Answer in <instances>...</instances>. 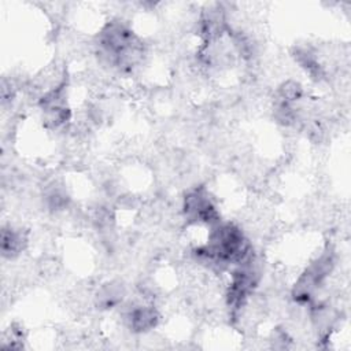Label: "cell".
Returning a JSON list of instances; mask_svg holds the SVG:
<instances>
[{
  "label": "cell",
  "mask_w": 351,
  "mask_h": 351,
  "mask_svg": "<svg viewBox=\"0 0 351 351\" xmlns=\"http://www.w3.org/2000/svg\"><path fill=\"white\" fill-rule=\"evenodd\" d=\"M96 45L101 60L119 71H132L143 60V41L121 21L106 23L99 32Z\"/></svg>",
  "instance_id": "1"
},
{
  "label": "cell",
  "mask_w": 351,
  "mask_h": 351,
  "mask_svg": "<svg viewBox=\"0 0 351 351\" xmlns=\"http://www.w3.org/2000/svg\"><path fill=\"white\" fill-rule=\"evenodd\" d=\"M251 254V245L240 228L221 221L211 226L207 243L196 248L200 261L217 267L237 266Z\"/></svg>",
  "instance_id": "2"
},
{
  "label": "cell",
  "mask_w": 351,
  "mask_h": 351,
  "mask_svg": "<svg viewBox=\"0 0 351 351\" xmlns=\"http://www.w3.org/2000/svg\"><path fill=\"white\" fill-rule=\"evenodd\" d=\"M335 267V251L332 247H326L321 255L313 261L306 270L296 280L292 296L295 302L300 304H311L315 293L325 284L326 278Z\"/></svg>",
  "instance_id": "3"
},
{
  "label": "cell",
  "mask_w": 351,
  "mask_h": 351,
  "mask_svg": "<svg viewBox=\"0 0 351 351\" xmlns=\"http://www.w3.org/2000/svg\"><path fill=\"white\" fill-rule=\"evenodd\" d=\"M182 211L188 222L213 226L219 222L217 206L204 186L189 191L184 197Z\"/></svg>",
  "instance_id": "4"
},
{
  "label": "cell",
  "mask_w": 351,
  "mask_h": 351,
  "mask_svg": "<svg viewBox=\"0 0 351 351\" xmlns=\"http://www.w3.org/2000/svg\"><path fill=\"white\" fill-rule=\"evenodd\" d=\"M40 110L43 114V121L47 128L58 129L70 121L71 112L67 106L64 85H59L48 90L40 99Z\"/></svg>",
  "instance_id": "5"
},
{
  "label": "cell",
  "mask_w": 351,
  "mask_h": 351,
  "mask_svg": "<svg viewBox=\"0 0 351 351\" xmlns=\"http://www.w3.org/2000/svg\"><path fill=\"white\" fill-rule=\"evenodd\" d=\"M159 321V314L154 306L137 304L132 306L125 313V322L130 330L141 333L151 330L156 326Z\"/></svg>",
  "instance_id": "6"
},
{
  "label": "cell",
  "mask_w": 351,
  "mask_h": 351,
  "mask_svg": "<svg viewBox=\"0 0 351 351\" xmlns=\"http://www.w3.org/2000/svg\"><path fill=\"white\" fill-rule=\"evenodd\" d=\"M27 237L22 229L4 226L1 230V254L4 258L18 256L26 247Z\"/></svg>",
  "instance_id": "7"
},
{
  "label": "cell",
  "mask_w": 351,
  "mask_h": 351,
  "mask_svg": "<svg viewBox=\"0 0 351 351\" xmlns=\"http://www.w3.org/2000/svg\"><path fill=\"white\" fill-rule=\"evenodd\" d=\"M125 295V289L118 282H108L99 288L96 293V304L101 308H112L118 306Z\"/></svg>",
  "instance_id": "8"
},
{
  "label": "cell",
  "mask_w": 351,
  "mask_h": 351,
  "mask_svg": "<svg viewBox=\"0 0 351 351\" xmlns=\"http://www.w3.org/2000/svg\"><path fill=\"white\" fill-rule=\"evenodd\" d=\"M295 59L308 73V75L314 80H321L324 77V70L315 56V53L306 47H298L295 49Z\"/></svg>",
  "instance_id": "9"
}]
</instances>
